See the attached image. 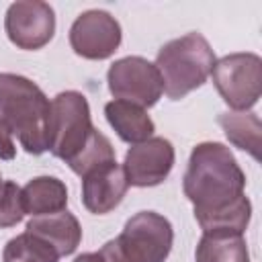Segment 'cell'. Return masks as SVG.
Segmentation results:
<instances>
[{"label": "cell", "mask_w": 262, "mask_h": 262, "mask_svg": "<svg viewBox=\"0 0 262 262\" xmlns=\"http://www.w3.org/2000/svg\"><path fill=\"white\" fill-rule=\"evenodd\" d=\"M27 231L41 237L43 242H47L57 252L59 258L74 254L82 242L80 221L68 209H63L59 213H51V215L31 217L27 223Z\"/></svg>", "instance_id": "12"}, {"label": "cell", "mask_w": 262, "mask_h": 262, "mask_svg": "<svg viewBox=\"0 0 262 262\" xmlns=\"http://www.w3.org/2000/svg\"><path fill=\"white\" fill-rule=\"evenodd\" d=\"M211 78L233 111H250L262 94V59L250 51L223 55L215 59Z\"/></svg>", "instance_id": "6"}, {"label": "cell", "mask_w": 262, "mask_h": 262, "mask_svg": "<svg viewBox=\"0 0 262 262\" xmlns=\"http://www.w3.org/2000/svg\"><path fill=\"white\" fill-rule=\"evenodd\" d=\"M94 131L96 127L92 125L90 106L82 92L66 90L51 100L47 149L55 158L63 160L66 164L74 160Z\"/></svg>", "instance_id": "5"}, {"label": "cell", "mask_w": 262, "mask_h": 262, "mask_svg": "<svg viewBox=\"0 0 262 262\" xmlns=\"http://www.w3.org/2000/svg\"><path fill=\"white\" fill-rule=\"evenodd\" d=\"M244 188L246 174L227 145L203 141L192 147L182 178V190L192 203L196 221L235 207L246 199Z\"/></svg>", "instance_id": "1"}, {"label": "cell", "mask_w": 262, "mask_h": 262, "mask_svg": "<svg viewBox=\"0 0 262 262\" xmlns=\"http://www.w3.org/2000/svg\"><path fill=\"white\" fill-rule=\"evenodd\" d=\"M20 194H23L25 215L29 213L31 217L59 213L68 205V188L63 180L55 176H37L29 180L20 188Z\"/></svg>", "instance_id": "14"}, {"label": "cell", "mask_w": 262, "mask_h": 262, "mask_svg": "<svg viewBox=\"0 0 262 262\" xmlns=\"http://www.w3.org/2000/svg\"><path fill=\"white\" fill-rule=\"evenodd\" d=\"M154 66L162 76L166 96L180 100L209 80L215 66V51L201 33H186L164 43Z\"/></svg>", "instance_id": "3"}, {"label": "cell", "mask_w": 262, "mask_h": 262, "mask_svg": "<svg viewBox=\"0 0 262 262\" xmlns=\"http://www.w3.org/2000/svg\"><path fill=\"white\" fill-rule=\"evenodd\" d=\"M25 217L20 186L12 180L0 182V227H14Z\"/></svg>", "instance_id": "19"}, {"label": "cell", "mask_w": 262, "mask_h": 262, "mask_svg": "<svg viewBox=\"0 0 262 262\" xmlns=\"http://www.w3.org/2000/svg\"><path fill=\"white\" fill-rule=\"evenodd\" d=\"M174 242L172 223L156 211H139L98 254L104 262H164Z\"/></svg>", "instance_id": "4"}, {"label": "cell", "mask_w": 262, "mask_h": 262, "mask_svg": "<svg viewBox=\"0 0 262 262\" xmlns=\"http://www.w3.org/2000/svg\"><path fill=\"white\" fill-rule=\"evenodd\" d=\"M16 156V145L6 123L0 119V160H12Z\"/></svg>", "instance_id": "20"}, {"label": "cell", "mask_w": 262, "mask_h": 262, "mask_svg": "<svg viewBox=\"0 0 262 262\" xmlns=\"http://www.w3.org/2000/svg\"><path fill=\"white\" fill-rule=\"evenodd\" d=\"M4 31L18 49L35 51L45 47L55 33V12L41 0L12 2L4 16Z\"/></svg>", "instance_id": "8"}, {"label": "cell", "mask_w": 262, "mask_h": 262, "mask_svg": "<svg viewBox=\"0 0 262 262\" xmlns=\"http://www.w3.org/2000/svg\"><path fill=\"white\" fill-rule=\"evenodd\" d=\"M0 182H2V178H0Z\"/></svg>", "instance_id": "22"}, {"label": "cell", "mask_w": 262, "mask_h": 262, "mask_svg": "<svg viewBox=\"0 0 262 262\" xmlns=\"http://www.w3.org/2000/svg\"><path fill=\"white\" fill-rule=\"evenodd\" d=\"M111 162H117V158H115V147H113V143L108 141V137L102 135V133L96 129V131L90 135L88 143L82 147V151H80L74 160H70L68 166H70V170H72L74 174L86 176L88 172H92V170H96V168H100V166H106V164H111Z\"/></svg>", "instance_id": "18"}, {"label": "cell", "mask_w": 262, "mask_h": 262, "mask_svg": "<svg viewBox=\"0 0 262 262\" xmlns=\"http://www.w3.org/2000/svg\"><path fill=\"white\" fill-rule=\"evenodd\" d=\"M74 262H104V260L98 252H86V254H80Z\"/></svg>", "instance_id": "21"}, {"label": "cell", "mask_w": 262, "mask_h": 262, "mask_svg": "<svg viewBox=\"0 0 262 262\" xmlns=\"http://www.w3.org/2000/svg\"><path fill=\"white\" fill-rule=\"evenodd\" d=\"M217 123L221 125L225 137L231 145L237 149L248 151L254 160H260V131L262 123L256 113L246 111H227L217 117Z\"/></svg>", "instance_id": "16"}, {"label": "cell", "mask_w": 262, "mask_h": 262, "mask_svg": "<svg viewBox=\"0 0 262 262\" xmlns=\"http://www.w3.org/2000/svg\"><path fill=\"white\" fill-rule=\"evenodd\" d=\"M51 102L45 92L20 74L0 72V119L27 154L47 151Z\"/></svg>", "instance_id": "2"}, {"label": "cell", "mask_w": 262, "mask_h": 262, "mask_svg": "<svg viewBox=\"0 0 262 262\" xmlns=\"http://www.w3.org/2000/svg\"><path fill=\"white\" fill-rule=\"evenodd\" d=\"M104 117L119 135V139H123L125 143L135 145L154 137L156 125L147 111L139 104L127 100H111L104 104Z\"/></svg>", "instance_id": "13"}, {"label": "cell", "mask_w": 262, "mask_h": 262, "mask_svg": "<svg viewBox=\"0 0 262 262\" xmlns=\"http://www.w3.org/2000/svg\"><path fill=\"white\" fill-rule=\"evenodd\" d=\"M196 262H250L244 233L209 231L203 233L194 250Z\"/></svg>", "instance_id": "15"}, {"label": "cell", "mask_w": 262, "mask_h": 262, "mask_svg": "<svg viewBox=\"0 0 262 262\" xmlns=\"http://www.w3.org/2000/svg\"><path fill=\"white\" fill-rule=\"evenodd\" d=\"M57 252L41 237L25 231L8 239L2 250V262H57Z\"/></svg>", "instance_id": "17"}, {"label": "cell", "mask_w": 262, "mask_h": 262, "mask_svg": "<svg viewBox=\"0 0 262 262\" xmlns=\"http://www.w3.org/2000/svg\"><path fill=\"white\" fill-rule=\"evenodd\" d=\"M127 188L123 166L111 162L82 176V205L94 215H106L121 205Z\"/></svg>", "instance_id": "11"}, {"label": "cell", "mask_w": 262, "mask_h": 262, "mask_svg": "<svg viewBox=\"0 0 262 262\" xmlns=\"http://www.w3.org/2000/svg\"><path fill=\"white\" fill-rule=\"evenodd\" d=\"M119 20L106 10H86L70 27V45L84 59H108L121 45Z\"/></svg>", "instance_id": "9"}, {"label": "cell", "mask_w": 262, "mask_h": 262, "mask_svg": "<svg viewBox=\"0 0 262 262\" xmlns=\"http://www.w3.org/2000/svg\"><path fill=\"white\" fill-rule=\"evenodd\" d=\"M174 145L166 137H149L127 149L123 172L129 186H158L174 168Z\"/></svg>", "instance_id": "10"}, {"label": "cell", "mask_w": 262, "mask_h": 262, "mask_svg": "<svg viewBox=\"0 0 262 262\" xmlns=\"http://www.w3.org/2000/svg\"><path fill=\"white\" fill-rule=\"evenodd\" d=\"M106 84L115 100H127L143 108L154 106L164 94L158 68L141 55H127L111 63Z\"/></svg>", "instance_id": "7"}]
</instances>
